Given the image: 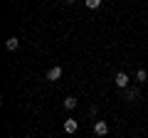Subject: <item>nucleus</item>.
<instances>
[{
    "mask_svg": "<svg viewBox=\"0 0 148 138\" xmlns=\"http://www.w3.org/2000/svg\"><path fill=\"white\" fill-rule=\"evenodd\" d=\"M114 84H116L119 89H126V86H128V74H126V72H116V77H114Z\"/></svg>",
    "mask_w": 148,
    "mask_h": 138,
    "instance_id": "obj_1",
    "label": "nucleus"
},
{
    "mask_svg": "<svg viewBox=\"0 0 148 138\" xmlns=\"http://www.w3.org/2000/svg\"><path fill=\"white\" fill-rule=\"evenodd\" d=\"M94 133L104 138L106 133H109V123H106V121H96V123H94Z\"/></svg>",
    "mask_w": 148,
    "mask_h": 138,
    "instance_id": "obj_2",
    "label": "nucleus"
},
{
    "mask_svg": "<svg viewBox=\"0 0 148 138\" xmlns=\"http://www.w3.org/2000/svg\"><path fill=\"white\" fill-rule=\"evenodd\" d=\"M59 77H62V67H57V64H54V67L47 72V81H57Z\"/></svg>",
    "mask_w": 148,
    "mask_h": 138,
    "instance_id": "obj_3",
    "label": "nucleus"
},
{
    "mask_svg": "<svg viewBox=\"0 0 148 138\" xmlns=\"http://www.w3.org/2000/svg\"><path fill=\"white\" fill-rule=\"evenodd\" d=\"M77 128H79V123L74 121V118H67V121H64V131L67 133H77Z\"/></svg>",
    "mask_w": 148,
    "mask_h": 138,
    "instance_id": "obj_4",
    "label": "nucleus"
},
{
    "mask_svg": "<svg viewBox=\"0 0 148 138\" xmlns=\"http://www.w3.org/2000/svg\"><path fill=\"white\" fill-rule=\"evenodd\" d=\"M138 96H141L138 89H126V91H123V99H126V101H136Z\"/></svg>",
    "mask_w": 148,
    "mask_h": 138,
    "instance_id": "obj_5",
    "label": "nucleus"
},
{
    "mask_svg": "<svg viewBox=\"0 0 148 138\" xmlns=\"http://www.w3.org/2000/svg\"><path fill=\"white\" fill-rule=\"evenodd\" d=\"M5 47L10 49V52H15V49L20 47V40H17V37H10V40H8V42H5Z\"/></svg>",
    "mask_w": 148,
    "mask_h": 138,
    "instance_id": "obj_6",
    "label": "nucleus"
},
{
    "mask_svg": "<svg viewBox=\"0 0 148 138\" xmlns=\"http://www.w3.org/2000/svg\"><path fill=\"white\" fill-rule=\"evenodd\" d=\"M64 109H67V111L77 109V99H74V96H67V99H64Z\"/></svg>",
    "mask_w": 148,
    "mask_h": 138,
    "instance_id": "obj_7",
    "label": "nucleus"
},
{
    "mask_svg": "<svg viewBox=\"0 0 148 138\" xmlns=\"http://www.w3.org/2000/svg\"><path fill=\"white\" fill-rule=\"evenodd\" d=\"M84 3H86L89 10H99V8H101V0H84Z\"/></svg>",
    "mask_w": 148,
    "mask_h": 138,
    "instance_id": "obj_8",
    "label": "nucleus"
},
{
    "mask_svg": "<svg viewBox=\"0 0 148 138\" xmlns=\"http://www.w3.org/2000/svg\"><path fill=\"white\" fill-rule=\"evenodd\" d=\"M148 79V72H146V69H138V72H136V81H146Z\"/></svg>",
    "mask_w": 148,
    "mask_h": 138,
    "instance_id": "obj_9",
    "label": "nucleus"
}]
</instances>
